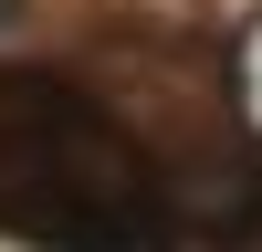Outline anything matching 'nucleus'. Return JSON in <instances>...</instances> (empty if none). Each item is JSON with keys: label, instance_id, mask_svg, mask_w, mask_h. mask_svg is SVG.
Here are the masks:
<instances>
[{"label": "nucleus", "instance_id": "f257e3e1", "mask_svg": "<svg viewBox=\"0 0 262 252\" xmlns=\"http://www.w3.org/2000/svg\"><path fill=\"white\" fill-rule=\"evenodd\" d=\"M0 231L42 252H158L168 179L84 84L0 63Z\"/></svg>", "mask_w": 262, "mask_h": 252}]
</instances>
